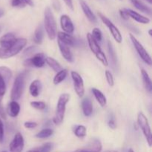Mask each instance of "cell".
I'll use <instances>...</instances> for the list:
<instances>
[{
    "label": "cell",
    "mask_w": 152,
    "mask_h": 152,
    "mask_svg": "<svg viewBox=\"0 0 152 152\" xmlns=\"http://www.w3.org/2000/svg\"><path fill=\"white\" fill-rule=\"evenodd\" d=\"M44 26L49 39H55L56 37V23L50 7H46L45 10Z\"/></svg>",
    "instance_id": "1"
},
{
    "label": "cell",
    "mask_w": 152,
    "mask_h": 152,
    "mask_svg": "<svg viewBox=\"0 0 152 152\" xmlns=\"http://www.w3.org/2000/svg\"><path fill=\"white\" fill-rule=\"evenodd\" d=\"M27 45V39L25 38L16 39L12 46L7 49L0 48V59H6L13 57L19 53Z\"/></svg>",
    "instance_id": "2"
},
{
    "label": "cell",
    "mask_w": 152,
    "mask_h": 152,
    "mask_svg": "<svg viewBox=\"0 0 152 152\" xmlns=\"http://www.w3.org/2000/svg\"><path fill=\"white\" fill-rule=\"evenodd\" d=\"M70 100V95L68 94H62L59 96L58 99L57 105H56L55 115L53 117V121L54 124L60 125L63 122L65 117L66 105Z\"/></svg>",
    "instance_id": "3"
},
{
    "label": "cell",
    "mask_w": 152,
    "mask_h": 152,
    "mask_svg": "<svg viewBox=\"0 0 152 152\" xmlns=\"http://www.w3.org/2000/svg\"><path fill=\"white\" fill-rule=\"evenodd\" d=\"M26 76L27 72L24 71V72L20 73L15 79L11 89V93H10V99L12 101L19 100L22 96L25 90Z\"/></svg>",
    "instance_id": "4"
},
{
    "label": "cell",
    "mask_w": 152,
    "mask_h": 152,
    "mask_svg": "<svg viewBox=\"0 0 152 152\" xmlns=\"http://www.w3.org/2000/svg\"><path fill=\"white\" fill-rule=\"evenodd\" d=\"M87 40L88 43L89 48H90L92 53L95 55V56H96V57L105 66H108V61L106 56H105L104 52L102 50L101 48L99 47L97 42L93 38V37H92V35L90 33H88V34H87Z\"/></svg>",
    "instance_id": "5"
},
{
    "label": "cell",
    "mask_w": 152,
    "mask_h": 152,
    "mask_svg": "<svg viewBox=\"0 0 152 152\" xmlns=\"http://www.w3.org/2000/svg\"><path fill=\"white\" fill-rule=\"evenodd\" d=\"M137 124L140 126V128L142 130V133H143L144 136H145V139H146L147 142H148V145L150 147L151 146L152 144V136H151V128H150L149 123L145 117V114L142 112H139L137 115Z\"/></svg>",
    "instance_id": "6"
},
{
    "label": "cell",
    "mask_w": 152,
    "mask_h": 152,
    "mask_svg": "<svg viewBox=\"0 0 152 152\" xmlns=\"http://www.w3.org/2000/svg\"><path fill=\"white\" fill-rule=\"evenodd\" d=\"M12 77V71L9 68L0 66V102L7 89V86Z\"/></svg>",
    "instance_id": "7"
},
{
    "label": "cell",
    "mask_w": 152,
    "mask_h": 152,
    "mask_svg": "<svg viewBox=\"0 0 152 152\" xmlns=\"http://www.w3.org/2000/svg\"><path fill=\"white\" fill-rule=\"evenodd\" d=\"M130 39L132 40V42L133 44L134 47L136 49L138 55L142 59V60L145 62L146 65H151V58L147 50L144 48L143 45L140 42L137 40V39L134 37L132 34H130Z\"/></svg>",
    "instance_id": "8"
},
{
    "label": "cell",
    "mask_w": 152,
    "mask_h": 152,
    "mask_svg": "<svg viewBox=\"0 0 152 152\" xmlns=\"http://www.w3.org/2000/svg\"><path fill=\"white\" fill-rule=\"evenodd\" d=\"M98 15H99V17L100 18L102 22L108 27V28L109 29V31L111 32V35L114 37V40H115L117 42L121 43L122 41H123V37H122L121 33L119 31L118 28L114 25V23H113L108 17H106V16H105V15L102 14V13L99 12V13H98Z\"/></svg>",
    "instance_id": "9"
},
{
    "label": "cell",
    "mask_w": 152,
    "mask_h": 152,
    "mask_svg": "<svg viewBox=\"0 0 152 152\" xmlns=\"http://www.w3.org/2000/svg\"><path fill=\"white\" fill-rule=\"evenodd\" d=\"M71 74L76 94H77L79 97H83L85 94V86L83 79L82 78L80 74L76 72V71H72Z\"/></svg>",
    "instance_id": "10"
},
{
    "label": "cell",
    "mask_w": 152,
    "mask_h": 152,
    "mask_svg": "<svg viewBox=\"0 0 152 152\" xmlns=\"http://www.w3.org/2000/svg\"><path fill=\"white\" fill-rule=\"evenodd\" d=\"M45 64V57L44 54L38 53L33 56L31 58L27 59L24 62V65L28 67H36V68H42Z\"/></svg>",
    "instance_id": "11"
},
{
    "label": "cell",
    "mask_w": 152,
    "mask_h": 152,
    "mask_svg": "<svg viewBox=\"0 0 152 152\" xmlns=\"http://www.w3.org/2000/svg\"><path fill=\"white\" fill-rule=\"evenodd\" d=\"M25 142H24V138L22 134L18 132L15 134L13 140L9 145L10 152H22L24 148Z\"/></svg>",
    "instance_id": "12"
},
{
    "label": "cell",
    "mask_w": 152,
    "mask_h": 152,
    "mask_svg": "<svg viewBox=\"0 0 152 152\" xmlns=\"http://www.w3.org/2000/svg\"><path fill=\"white\" fill-rule=\"evenodd\" d=\"M102 148L100 141L97 139H93L86 146L76 150L75 152H101Z\"/></svg>",
    "instance_id": "13"
},
{
    "label": "cell",
    "mask_w": 152,
    "mask_h": 152,
    "mask_svg": "<svg viewBox=\"0 0 152 152\" xmlns=\"http://www.w3.org/2000/svg\"><path fill=\"white\" fill-rule=\"evenodd\" d=\"M61 28L64 32L68 34H72L74 32V25L72 20L68 15L63 14L60 17Z\"/></svg>",
    "instance_id": "14"
},
{
    "label": "cell",
    "mask_w": 152,
    "mask_h": 152,
    "mask_svg": "<svg viewBox=\"0 0 152 152\" xmlns=\"http://www.w3.org/2000/svg\"><path fill=\"white\" fill-rule=\"evenodd\" d=\"M16 38L13 33H7L0 38V46L1 48L7 49L13 45Z\"/></svg>",
    "instance_id": "15"
},
{
    "label": "cell",
    "mask_w": 152,
    "mask_h": 152,
    "mask_svg": "<svg viewBox=\"0 0 152 152\" xmlns=\"http://www.w3.org/2000/svg\"><path fill=\"white\" fill-rule=\"evenodd\" d=\"M58 45H59V48L61 52V54L63 56L64 59L68 62H74V56H73V54L71 53L69 46L64 44L63 42L59 41V39H58Z\"/></svg>",
    "instance_id": "16"
},
{
    "label": "cell",
    "mask_w": 152,
    "mask_h": 152,
    "mask_svg": "<svg viewBox=\"0 0 152 152\" xmlns=\"http://www.w3.org/2000/svg\"><path fill=\"white\" fill-rule=\"evenodd\" d=\"M80 3L83 13L86 15V16L87 17V19H88L89 22H91L93 24L97 23V19H96V16H95L94 13L93 11L91 10V9L90 7L88 6V4L84 0H80Z\"/></svg>",
    "instance_id": "17"
},
{
    "label": "cell",
    "mask_w": 152,
    "mask_h": 152,
    "mask_svg": "<svg viewBox=\"0 0 152 152\" xmlns=\"http://www.w3.org/2000/svg\"><path fill=\"white\" fill-rule=\"evenodd\" d=\"M56 35H57L58 39L59 41L63 42L64 44L67 45L69 47H74V46L77 45V39L71 34H66L65 32H59Z\"/></svg>",
    "instance_id": "18"
},
{
    "label": "cell",
    "mask_w": 152,
    "mask_h": 152,
    "mask_svg": "<svg viewBox=\"0 0 152 152\" xmlns=\"http://www.w3.org/2000/svg\"><path fill=\"white\" fill-rule=\"evenodd\" d=\"M126 10L127 12L128 16H129V18H132V19H133L134 20L139 22V23L148 24L150 22V19L148 17H145V16L140 14L137 12L134 11V10H132V9L126 8Z\"/></svg>",
    "instance_id": "19"
},
{
    "label": "cell",
    "mask_w": 152,
    "mask_h": 152,
    "mask_svg": "<svg viewBox=\"0 0 152 152\" xmlns=\"http://www.w3.org/2000/svg\"><path fill=\"white\" fill-rule=\"evenodd\" d=\"M20 111V105L16 101H11L7 106V114L10 117H16Z\"/></svg>",
    "instance_id": "20"
},
{
    "label": "cell",
    "mask_w": 152,
    "mask_h": 152,
    "mask_svg": "<svg viewBox=\"0 0 152 152\" xmlns=\"http://www.w3.org/2000/svg\"><path fill=\"white\" fill-rule=\"evenodd\" d=\"M42 88V83L39 80H34L30 85L29 87V91L31 96H34V97H37L41 92Z\"/></svg>",
    "instance_id": "21"
},
{
    "label": "cell",
    "mask_w": 152,
    "mask_h": 152,
    "mask_svg": "<svg viewBox=\"0 0 152 152\" xmlns=\"http://www.w3.org/2000/svg\"><path fill=\"white\" fill-rule=\"evenodd\" d=\"M91 91L98 103L101 105V107H105L107 104V99L105 95H104V94L101 91H99V89L96 88H93Z\"/></svg>",
    "instance_id": "22"
},
{
    "label": "cell",
    "mask_w": 152,
    "mask_h": 152,
    "mask_svg": "<svg viewBox=\"0 0 152 152\" xmlns=\"http://www.w3.org/2000/svg\"><path fill=\"white\" fill-rule=\"evenodd\" d=\"M130 1L137 10H140V11L142 12V13H146V14L151 15V8H150L148 6H147L145 4H144V3L142 2V1H141L140 0H130Z\"/></svg>",
    "instance_id": "23"
},
{
    "label": "cell",
    "mask_w": 152,
    "mask_h": 152,
    "mask_svg": "<svg viewBox=\"0 0 152 152\" xmlns=\"http://www.w3.org/2000/svg\"><path fill=\"white\" fill-rule=\"evenodd\" d=\"M83 112L86 117H90L93 112V105L91 100L89 98H86L82 102Z\"/></svg>",
    "instance_id": "24"
},
{
    "label": "cell",
    "mask_w": 152,
    "mask_h": 152,
    "mask_svg": "<svg viewBox=\"0 0 152 152\" xmlns=\"http://www.w3.org/2000/svg\"><path fill=\"white\" fill-rule=\"evenodd\" d=\"M43 38H44V28L42 25H39L35 30L34 35V41L37 44L40 45L42 43Z\"/></svg>",
    "instance_id": "25"
},
{
    "label": "cell",
    "mask_w": 152,
    "mask_h": 152,
    "mask_svg": "<svg viewBox=\"0 0 152 152\" xmlns=\"http://www.w3.org/2000/svg\"><path fill=\"white\" fill-rule=\"evenodd\" d=\"M141 74H142V81H143L145 89L151 93L152 91V83L149 75L147 73V71L144 69H141Z\"/></svg>",
    "instance_id": "26"
},
{
    "label": "cell",
    "mask_w": 152,
    "mask_h": 152,
    "mask_svg": "<svg viewBox=\"0 0 152 152\" xmlns=\"http://www.w3.org/2000/svg\"><path fill=\"white\" fill-rule=\"evenodd\" d=\"M45 62L48 64L50 68H51L55 72H59L62 69L60 64L57 62L55 59L52 57H45Z\"/></svg>",
    "instance_id": "27"
},
{
    "label": "cell",
    "mask_w": 152,
    "mask_h": 152,
    "mask_svg": "<svg viewBox=\"0 0 152 152\" xmlns=\"http://www.w3.org/2000/svg\"><path fill=\"white\" fill-rule=\"evenodd\" d=\"M68 74V71L67 69H62L57 72V74L55 75L54 78H53V84L54 85H59V83H62V81L65 80Z\"/></svg>",
    "instance_id": "28"
},
{
    "label": "cell",
    "mask_w": 152,
    "mask_h": 152,
    "mask_svg": "<svg viewBox=\"0 0 152 152\" xmlns=\"http://www.w3.org/2000/svg\"><path fill=\"white\" fill-rule=\"evenodd\" d=\"M74 133L77 137L79 138H83L86 136V133H87V130L86 128L84 126L82 125H79V126H76L74 128Z\"/></svg>",
    "instance_id": "29"
},
{
    "label": "cell",
    "mask_w": 152,
    "mask_h": 152,
    "mask_svg": "<svg viewBox=\"0 0 152 152\" xmlns=\"http://www.w3.org/2000/svg\"><path fill=\"white\" fill-rule=\"evenodd\" d=\"M53 134V131L50 129H42L41 132L37 133L36 134V137L39 138V139H45V138L50 137Z\"/></svg>",
    "instance_id": "30"
},
{
    "label": "cell",
    "mask_w": 152,
    "mask_h": 152,
    "mask_svg": "<svg viewBox=\"0 0 152 152\" xmlns=\"http://www.w3.org/2000/svg\"><path fill=\"white\" fill-rule=\"evenodd\" d=\"M108 51H109V56L110 59H111V62L113 64V66L116 67L117 66V56H116V53L114 52V48L112 47V45L110 42H108Z\"/></svg>",
    "instance_id": "31"
},
{
    "label": "cell",
    "mask_w": 152,
    "mask_h": 152,
    "mask_svg": "<svg viewBox=\"0 0 152 152\" xmlns=\"http://www.w3.org/2000/svg\"><path fill=\"white\" fill-rule=\"evenodd\" d=\"M93 37V38L96 40V42H101L102 39V31H100V29L97 28H94L93 31H92V33L91 34Z\"/></svg>",
    "instance_id": "32"
},
{
    "label": "cell",
    "mask_w": 152,
    "mask_h": 152,
    "mask_svg": "<svg viewBox=\"0 0 152 152\" xmlns=\"http://www.w3.org/2000/svg\"><path fill=\"white\" fill-rule=\"evenodd\" d=\"M31 105L33 108L37 110H44L46 108V104L42 101H34L31 102Z\"/></svg>",
    "instance_id": "33"
},
{
    "label": "cell",
    "mask_w": 152,
    "mask_h": 152,
    "mask_svg": "<svg viewBox=\"0 0 152 152\" xmlns=\"http://www.w3.org/2000/svg\"><path fill=\"white\" fill-rule=\"evenodd\" d=\"M11 5L12 7L23 8L27 4L24 0H11Z\"/></svg>",
    "instance_id": "34"
},
{
    "label": "cell",
    "mask_w": 152,
    "mask_h": 152,
    "mask_svg": "<svg viewBox=\"0 0 152 152\" xmlns=\"http://www.w3.org/2000/svg\"><path fill=\"white\" fill-rule=\"evenodd\" d=\"M105 78H106L107 83L111 87L114 86V77H113L112 74H111V71H105Z\"/></svg>",
    "instance_id": "35"
},
{
    "label": "cell",
    "mask_w": 152,
    "mask_h": 152,
    "mask_svg": "<svg viewBox=\"0 0 152 152\" xmlns=\"http://www.w3.org/2000/svg\"><path fill=\"white\" fill-rule=\"evenodd\" d=\"M52 147H53V144L50 142H47V143L44 144L42 146L39 148V152H50L51 151Z\"/></svg>",
    "instance_id": "36"
},
{
    "label": "cell",
    "mask_w": 152,
    "mask_h": 152,
    "mask_svg": "<svg viewBox=\"0 0 152 152\" xmlns=\"http://www.w3.org/2000/svg\"><path fill=\"white\" fill-rule=\"evenodd\" d=\"M4 124L2 123V120L0 118V143L3 142L4 140Z\"/></svg>",
    "instance_id": "37"
},
{
    "label": "cell",
    "mask_w": 152,
    "mask_h": 152,
    "mask_svg": "<svg viewBox=\"0 0 152 152\" xmlns=\"http://www.w3.org/2000/svg\"><path fill=\"white\" fill-rule=\"evenodd\" d=\"M24 126H25L26 129H35L36 127L37 126V123H35V122H25L24 123Z\"/></svg>",
    "instance_id": "38"
},
{
    "label": "cell",
    "mask_w": 152,
    "mask_h": 152,
    "mask_svg": "<svg viewBox=\"0 0 152 152\" xmlns=\"http://www.w3.org/2000/svg\"><path fill=\"white\" fill-rule=\"evenodd\" d=\"M120 16L122 17V19H123L124 20H128V19H129V16H128L127 12H126V8L120 9Z\"/></svg>",
    "instance_id": "39"
},
{
    "label": "cell",
    "mask_w": 152,
    "mask_h": 152,
    "mask_svg": "<svg viewBox=\"0 0 152 152\" xmlns=\"http://www.w3.org/2000/svg\"><path fill=\"white\" fill-rule=\"evenodd\" d=\"M0 117L2 119H4V120L6 119V113L5 111H4V108H3V106L1 105V102H0Z\"/></svg>",
    "instance_id": "40"
},
{
    "label": "cell",
    "mask_w": 152,
    "mask_h": 152,
    "mask_svg": "<svg viewBox=\"0 0 152 152\" xmlns=\"http://www.w3.org/2000/svg\"><path fill=\"white\" fill-rule=\"evenodd\" d=\"M108 126L112 129H115L116 128H117V124H116L115 120H114V119L109 120V121H108Z\"/></svg>",
    "instance_id": "41"
},
{
    "label": "cell",
    "mask_w": 152,
    "mask_h": 152,
    "mask_svg": "<svg viewBox=\"0 0 152 152\" xmlns=\"http://www.w3.org/2000/svg\"><path fill=\"white\" fill-rule=\"evenodd\" d=\"M66 5L71 9V10H74V5H73V1L72 0H63Z\"/></svg>",
    "instance_id": "42"
},
{
    "label": "cell",
    "mask_w": 152,
    "mask_h": 152,
    "mask_svg": "<svg viewBox=\"0 0 152 152\" xmlns=\"http://www.w3.org/2000/svg\"><path fill=\"white\" fill-rule=\"evenodd\" d=\"M24 1H25V2L26 3L27 5L31 6V7L34 6V2L32 1V0H24Z\"/></svg>",
    "instance_id": "43"
},
{
    "label": "cell",
    "mask_w": 152,
    "mask_h": 152,
    "mask_svg": "<svg viewBox=\"0 0 152 152\" xmlns=\"http://www.w3.org/2000/svg\"><path fill=\"white\" fill-rule=\"evenodd\" d=\"M4 10H3V9H1V8H0V18L2 17V16H4Z\"/></svg>",
    "instance_id": "44"
},
{
    "label": "cell",
    "mask_w": 152,
    "mask_h": 152,
    "mask_svg": "<svg viewBox=\"0 0 152 152\" xmlns=\"http://www.w3.org/2000/svg\"><path fill=\"white\" fill-rule=\"evenodd\" d=\"M27 152H39V148H34V149L29 150V151H28Z\"/></svg>",
    "instance_id": "45"
},
{
    "label": "cell",
    "mask_w": 152,
    "mask_h": 152,
    "mask_svg": "<svg viewBox=\"0 0 152 152\" xmlns=\"http://www.w3.org/2000/svg\"><path fill=\"white\" fill-rule=\"evenodd\" d=\"M148 34H149L150 37H151L152 36V30L151 29H150L149 31H148Z\"/></svg>",
    "instance_id": "46"
},
{
    "label": "cell",
    "mask_w": 152,
    "mask_h": 152,
    "mask_svg": "<svg viewBox=\"0 0 152 152\" xmlns=\"http://www.w3.org/2000/svg\"><path fill=\"white\" fill-rule=\"evenodd\" d=\"M105 152H118L117 151H114V150H109V151H106Z\"/></svg>",
    "instance_id": "47"
},
{
    "label": "cell",
    "mask_w": 152,
    "mask_h": 152,
    "mask_svg": "<svg viewBox=\"0 0 152 152\" xmlns=\"http://www.w3.org/2000/svg\"><path fill=\"white\" fill-rule=\"evenodd\" d=\"M145 1H148V2L149 3V4H151V3H152V0H145Z\"/></svg>",
    "instance_id": "48"
},
{
    "label": "cell",
    "mask_w": 152,
    "mask_h": 152,
    "mask_svg": "<svg viewBox=\"0 0 152 152\" xmlns=\"http://www.w3.org/2000/svg\"><path fill=\"white\" fill-rule=\"evenodd\" d=\"M128 152H134V151L133 150H132V148H131V149H129V151H128Z\"/></svg>",
    "instance_id": "49"
},
{
    "label": "cell",
    "mask_w": 152,
    "mask_h": 152,
    "mask_svg": "<svg viewBox=\"0 0 152 152\" xmlns=\"http://www.w3.org/2000/svg\"><path fill=\"white\" fill-rule=\"evenodd\" d=\"M1 26H0V32H1Z\"/></svg>",
    "instance_id": "50"
},
{
    "label": "cell",
    "mask_w": 152,
    "mask_h": 152,
    "mask_svg": "<svg viewBox=\"0 0 152 152\" xmlns=\"http://www.w3.org/2000/svg\"><path fill=\"white\" fill-rule=\"evenodd\" d=\"M2 152H7V151H2Z\"/></svg>",
    "instance_id": "51"
}]
</instances>
